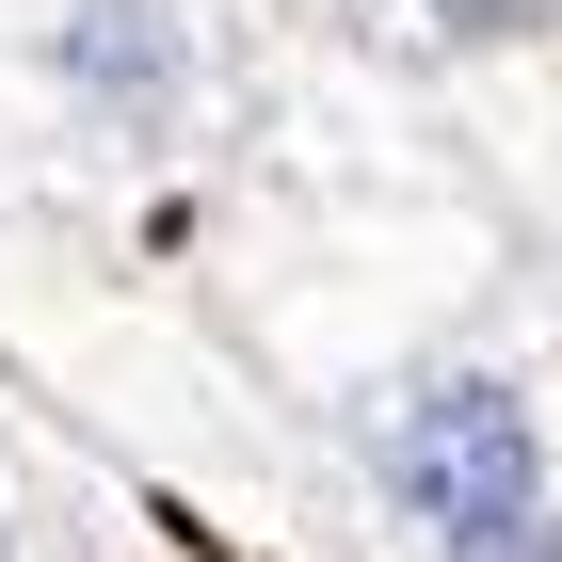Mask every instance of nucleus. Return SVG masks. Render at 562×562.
I'll list each match as a JSON object with an SVG mask.
<instances>
[{"label":"nucleus","instance_id":"nucleus-3","mask_svg":"<svg viewBox=\"0 0 562 562\" xmlns=\"http://www.w3.org/2000/svg\"><path fill=\"white\" fill-rule=\"evenodd\" d=\"M386 16L434 65H530V48H562V0H386Z\"/></svg>","mask_w":562,"mask_h":562},{"label":"nucleus","instance_id":"nucleus-1","mask_svg":"<svg viewBox=\"0 0 562 562\" xmlns=\"http://www.w3.org/2000/svg\"><path fill=\"white\" fill-rule=\"evenodd\" d=\"M370 498L386 530H418V562H482L498 530L562 515V467H547V402L515 370H418V386L370 402Z\"/></svg>","mask_w":562,"mask_h":562},{"label":"nucleus","instance_id":"nucleus-4","mask_svg":"<svg viewBox=\"0 0 562 562\" xmlns=\"http://www.w3.org/2000/svg\"><path fill=\"white\" fill-rule=\"evenodd\" d=\"M0 562H16V498H0Z\"/></svg>","mask_w":562,"mask_h":562},{"label":"nucleus","instance_id":"nucleus-2","mask_svg":"<svg viewBox=\"0 0 562 562\" xmlns=\"http://www.w3.org/2000/svg\"><path fill=\"white\" fill-rule=\"evenodd\" d=\"M33 81L97 145H177L193 97H210V33H193V0H48L33 16Z\"/></svg>","mask_w":562,"mask_h":562}]
</instances>
